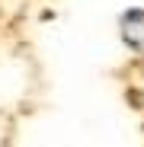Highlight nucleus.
<instances>
[{"instance_id":"1","label":"nucleus","mask_w":144,"mask_h":147,"mask_svg":"<svg viewBox=\"0 0 144 147\" xmlns=\"http://www.w3.org/2000/svg\"><path fill=\"white\" fill-rule=\"evenodd\" d=\"M125 38H131L138 48H144V13H131L125 19Z\"/></svg>"}]
</instances>
